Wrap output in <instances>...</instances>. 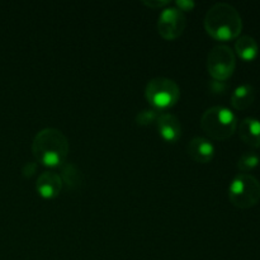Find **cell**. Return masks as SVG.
I'll use <instances>...</instances> for the list:
<instances>
[{"label":"cell","instance_id":"277c9868","mask_svg":"<svg viewBox=\"0 0 260 260\" xmlns=\"http://www.w3.org/2000/svg\"><path fill=\"white\" fill-rule=\"evenodd\" d=\"M229 198L235 207L251 208L260 201V182L248 173L236 175L229 187Z\"/></svg>","mask_w":260,"mask_h":260},{"label":"cell","instance_id":"5b68a950","mask_svg":"<svg viewBox=\"0 0 260 260\" xmlns=\"http://www.w3.org/2000/svg\"><path fill=\"white\" fill-rule=\"evenodd\" d=\"M145 96L154 108L164 111L177 104L180 96V89L172 79L155 78L147 83Z\"/></svg>","mask_w":260,"mask_h":260},{"label":"cell","instance_id":"7a4b0ae2","mask_svg":"<svg viewBox=\"0 0 260 260\" xmlns=\"http://www.w3.org/2000/svg\"><path fill=\"white\" fill-rule=\"evenodd\" d=\"M205 28L215 40L230 41L240 35L243 19L233 5L217 3L206 14Z\"/></svg>","mask_w":260,"mask_h":260},{"label":"cell","instance_id":"8992f818","mask_svg":"<svg viewBox=\"0 0 260 260\" xmlns=\"http://www.w3.org/2000/svg\"><path fill=\"white\" fill-rule=\"evenodd\" d=\"M236 66L235 53L229 46L213 47L207 56V69L216 81H225L234 74Z\"/></svg>","mask_w":260,"mask_h":260},{"label":"cell","instance_id":"3957f363","mask_svg":"<svg viewBox=\"0 0 260 260\" xmlns=\"http://www.w3.org/2000/svg\"><path fill=\"white\" fill-rule=\"evenodd\" d=\"M238 124L236 116L226 107H211L201 118V128L211 139L228 140L234 135Z\"/></svg>","mask_w":260,"mask_h":260},{"label":"cell","instance_id":"2e32d148","mask_svg":"<svg viewBox=\"0 0 260 260\" xmlns=\"http://www.w3.org/2000/svg\"><path fill=\"white\" fill-rule=\"evenodd\" d=\"M159 114H156V112L152 111V109H146V111H142L137 114V123L140 126H149L152 122H156Z\"/></svg>","mask_w":260,"mask_h":260},{"label":"cell","instance_id":"7c38bea8","mask_svg":"<svg viewBox=\"0 0 260 260\" xmlns=\"http://www.w3.org/2000/svg\"><path fill=\"white\" fill-rule=\"evenodd\" d=\"M255 99V89L250 84H243L234 90L231 95V104L238 111H243L250 107Z\"/></svg>","mask_w":260,"mask_h":260},{"label":"cell","instance_id":"ba28073f","mask_svg":"<svg viewBox=\"0 0 260 260\" xmlns=\"http://www.w3.org/2000/svg\"><path fill=\"white\" fill-rule=\"evenodd\" d=\"M156 127L161 139L170 144L177 142L182 136V124L179 119L170 113L159 114L156 119Z\"/></svg>","mask_w":260,"mask_h":260},{"label":"cell","instance_id":"4fadbf2b","mask_svg":"<svg viewBox=\"0 0 260 260\" xmlns=\"http://www.w3.org/2000/svg\"><path fill=\"white\" fill-rule=\"evenodd\" d=\"M235 50L243 60L251 61L258 56L259 46L251 36H241L236 40Z\"/></svg>","mask_w":260,"mask_h":260},{"label":"cell","instance_id":"9a60e30c","mask_svg":"<svg viewBox=\"0 0 260 260\" xmlns=\"http://www.w3.org/2000/svg\"><path fill=\"white\" fill-rule=\"evenodd\" d=\"M259 156L255 152H245L240 156L238 161V168L241 172H250L254 168H256L259 165Z\"/></svg>","mask_w":260,"mask_h":260},{"label":"cell","instance_id":"ac0fdd59","mask_svg":"<svg viewBox=\"0 0 260 260\" xmlns=\"http://www.w3.org/2000/svg\"><path fill=\"white\" fill-rule=\"evenodd\" d=\"M144 4L146 5V7H150L152 8V9H155V8L165 7V5L169 4V2H144Z\"/></svg>","mask_w":260,"mask_h":260},{"label":"cell","instance_id":"8fae6325","mask_svg":"<svg viewBox=\"0 0 260 260\" xmlns=\"http://www.w3.org/2000/svg\"><path fill=\"white\" fill-rule=\"evenodd\" d=\"M239 136L250 147H260V121L258 118L248 117L241 121L239 126Z\"/></svg>","mask_w":260,"mask_h":260},{"label":"cell","instance_id":"6da1fadb","mask_svg":"<svg viewBox=\"0 0 260 260\" xmlns=\"http://www.w3.org/2000/svg\"><path fill=\"white\" fill-rule=\"evenodd\" d=\"M32 152L38 162L48 168L60 167L69 154V141L57 128H45L36 135Z\"/></svg>","mask_w":260,"mask_h":260},{"label":"cell","instance_id":"e0dca14e","mask_svg":"<svg viewBox=\"0 0 260 260\" xmlns=\"http://www.w3.org/2000/svg\"><path fill=\"white\" fill-rule=\"evenodd\" d=\"M177 5L180 8V12H190L194 8V3L193 2H185V0H180V2H177Z\"/></svg>","mask_w":260,"mask_h":260},{"label":"cell","instance_id":"52a82bcc","mask_svg":"<svg viewBox=\"0 0 260 260\" xmlns=\"http://www.w3.org/2000/svg\"><path fill=\"white\" fill-rule=\"evenodd\" d=\"M185 27H187L185 15L178 8H167L160 13L157 30L164 40H177L183 35Z\"/></svg>","mask_w":260,"mask_h":260},{"label":"cell","instance_id":"30bf717a","mask_svg":"<svg viewBox=\"0 0 260 260\" xmlns=\"http://www.w3.org/2000/svg\"><path fill=\"white\" fill-rule=\"evenodd\" d=\"M187 150L190 159L200 164H207L215 156V146L205 137H194L188 144Z\"/></svg>","mask_w":260,"mask_h":260},{"label":"cell","instance_id":"5bb4252c","mask_svg":"<svg viewBox=\"0 0 260 260\" xmlns=\"http://www.w3.org/2000/svg\"><path fill=\"white\" fill-rule=\"evenodd\" d=\"M62 183H66L70 189H78L83 184V174L74 164H66L62 168V175H60Z\"/></svg>","mask_w":260,"mask_h":260},{"label":"cell","instance_id":"9c48e42d","mask_svg":"<svg viewBox=\"0 0 260 260\" xmlns=\"http://www.w3.org/2000/svg\"><path fill=\"white\" fill-rule=\"evenodd\" d=\"M62 179L57 173L53 172H45L38 177L36 189L38 194L46 200H52L60 194L62 189Z\"/></svg>","mask_w":260,"mask_h":260}]
</instances>
